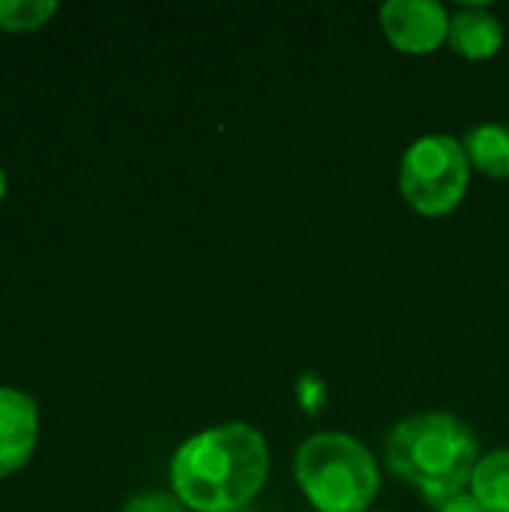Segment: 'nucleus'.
Here are the masks:
<instances>
[{"label": "nucleus", "instance_id": "nucleus-11", "mask_svg": "<svg viewBox=\"0 0 509 512\" xmlns=\"http://www.w3.org/2000/svg\"><path fill=\"white\" fill-rule=\"evenodd\" d=\"M120 512H183V504L165 492H144V495H135L132 501H126Z\"/></svg>", "mask_w": 509, "mask_h": 512}, {"label": "nucleus", "instance_id": "nucleus-6", "mask_svg": "<svg viewBox=\"0 0 509 512\" xmlns=\"http://www.w3.org/2000/svg\"><path fill=\"white\" fill-rule=\"evenodd\" d=\"M39 444V405L33 396L0 387V480L18 474Z\"/></svg>", "mask_w": 509, "mask_h": 512}, {"label": "nucleus", "instance_id": "nucleus-3", "mask_svg": "<svg viewBox=\"0 0 509 512\" xmlns=\"http://www.w3.org/2000/svg\"><path fill=\"white\" fill-rule=\"evenodd\" d=\"M294 477L318 512H369L381 489L372 450L345 432H318L297 447Z\"/></svg>", "mask_w": 509, "mask_h": 512}, {"label": "nucleus", "instance_id": "nucleus-1", "mask_svg": "<svg viewBox=\"0 0 509 512\" xmlns=\"http://www.w3.org/2000/svg\"><path fill=\"white\" fill-rule=\"evenodd\" d=\"M171 495L195 512H243L270 474L267 438L249 423L210 426L171 459Z\"/></svg>", "mask_w": 509, "mask_h": 512}, {"label": "nucleus", "instance_id": "nucleus-5", "mask_svg": "<svg viewBox=\"0 0 509 512\" xmlns=\"http://www.w3.org/2000/svg\"><path fill=\"white\" fill-rule=\"evenodd\" d=\"M378 21L387 42L402 54H432L450 36V12L438 0H387Z\"/></svg>", "mask_w": 509, "mask_h": 512}, {"label": "nucleus", "instance_id": "nucleus-9", "mask_svg": "<svg viewBox=\"0 0 509 512\" xmlns=\"http://www.w3.org/2000/svg\"><path fill=\"white\" fill-rule=\"evenodd\" d=\"M468 489L489 512H509V447L480 456Z\"/></svg>", "mask_w": 509, "mask_h": 512}, {"label": "nucleus", "instance_id": "nucleus-10", "mask_svg": "<svg viewBox=\"0 0 509 512\" xmlns=\"http://www.w3.org/2000/svg\"><path fill=\"white\" fill-rule=\"evenodd\" d=\"M57 15L54 0H0V30L33 33Z\"/></svg>", "mask_w": 509, "mask_h": 512}, {"label": "nucleus", "instance_id": "nucleus-12", "mask_svg": "<svg viewBox=\"0 0 509 512\" xmlns=\"http://www.w3.org/2000/svg\"><path fill=\"white\" fill-rule=\"evenodd\" d=\"M438 512H489L471 492H465V495H459V498H453V501H447V504H441Z\"/></svg>", "mask_w": 509, "mask_h": 512}, {"label": "nucleus", "instance_id": "nucleus-2", "mask_svg": "<svg viewBox=\"0 0 509 512\" xmlns=\"http://www.w3.org/2000/svg\"><path fill=\"white\" fill-rule=\"evenodd\" d=\"M387 468L432 507H441L471 486L480 444L471 426L444 411H426L393 426L384 444Z\"/></svg>", "mask_w": 509, "mask_h": 512}, {"label": "nucleus", "instance_id": "nucleus-8", "mask_svg": "<svg viewBox=\"0 0 509 512\" xmlns=\"http://www.w3.org/2000/svg\"><path fill=\"white\" fill-rule=\"evenodd\" d=\"M471 171H483L486 177L509 180V126L507 123H480L468 129L462 138Z\"/></svg>", "mask_w": 509, "mask_h": 512}, {"label": "nucleus", "instance_id": "nucleus-4", "mask_svg": "<svg viewBox=\"0 0 509 512\" xmlns=\"http://www.w3.org/2000/svg\"><path fill=\"white\" fill-rule=\"evenodd\" d=\"M471 162L453 135H423L411 141L399 162V192L420 216L441 219L453 213L468 192Z\"/></svg>", "mask_w": 509, "mask_h": 512}, {"label": "nucleus", "instance_id": "nucleus-14", "mask_svg": "<svg viewBox=\"0 0 509 512\" xmlns=\"http://www.w3.org/2000/svg\"><path fill=\"white\" fill-rule=\"evenodd\" d=\"M243 512H252V510H243Z\"/></svg>", "mask_w": 509, "mask_h": 512}, {"label": "nucleus", "instance_id": "nucleus-13", "mask_svg": "<svg viewBox=\"0 0 509 512\" xmlns=\"http://www.w3.org/2000/svg\"><path fill=\"white\" fill-rule=\"evenodd\" d=\"M6 198V174H3V168H0V201Z\"/></svg>", "mask_w": 509, "mask_h": 512}, {"label": "nucleus", "instance_id": "nucleus-7", "mask_svg": "<svg viewBox=\"0 0 509 512\" xmlns=\"http://www.w3.org/2000/svg\"><path fill=\"white\" fill-rule=\"evenodd\" d=\"M504 24L501 18L483 6V3H468L459 12L450 15V48L468 60H489L504 48Z\"/></svg>", "mask_w": 509, "mask_h": 512}]
</instances>
